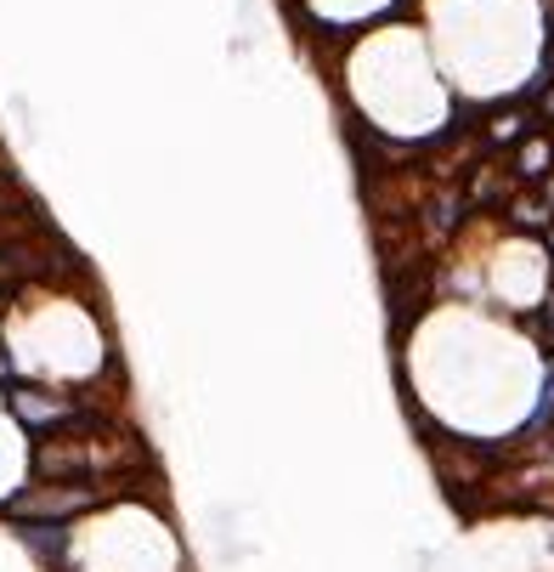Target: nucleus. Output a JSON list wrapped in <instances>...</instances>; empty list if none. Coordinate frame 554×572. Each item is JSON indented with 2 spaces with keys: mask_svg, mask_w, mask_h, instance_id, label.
<instances>
[{
  "mask_svg": "<svg viewBox=\"0 0 554 572\" xmlns=\"http://www.w3.org/2000/svg\"><path fill=\"white\" fill-rule=\"evenodd\" d=\"M7 414L40 443V437L74 431V425L96 419L103 408H96L91 397H80V392H63V386H40V379H7Z\"/></svg>",
  "mask_w": 554,
  "mask_h": 572,
  "instance_id": "obj_1",
  "label": "nucleus"
},
{
  "mask_svg": "<svg viewBox=\"0 0 554 572\" xmlns=\"http://www.w3.org/2000/svg\"><path fill=\"white\" fill-rule=\"evenodd\" d=\"M119 499V488H96V482H45V476H34L29 488L7 493L0 499V521H74L96 505Z\"/></svg>",
  "mask_w": 554,
  "mask_h": 572,
  "instance_id": "obj_2",
  "label": "nucleus"
},
{
  "mask_svg": "<svg viewBox=\"0 0 554 572\" xmlns=\"http://www.w3.org/2000/svg\"><path fill=\"white\" fill-rule=\"evenodd\" d=\"M537 125H543V119H537V108H532V103L498 108L492 119H481V154H492V148H521V142H526Z\"/></svg>",
  "mask_w": 554,
  "mask_h": 572,
  "instance_id": "obj_3",
  "label": "nucleus"
},
{
  "mask_svg": "<svg viewBox=\"0 0 554 572\" xmlns=\"http://www.w3.org/2000/svg\"><path fill=\"white\" fill-rule=\"evenodd\" d=\"M510 181H515V187H543V181H554V136H548L543 125L515 148V159H510Z\"/></svg>",
  "mask_w": 554,
  "mask_h": 572,
  "instance_id": "obj_4",
  "label": "nucleus"
},
{
  "mask_svg": "<svg viewBox=\"0 0 554 572\" xmlns=\"http://www.w3.org/2000/svg\"><path fill=\"white\" fill-rule=\"evenodd\" d=\"M69 521H18V539L40 555V561H52V566H63L69 561Z\"/></svg>",
  "mask_w": 554,
  "mask_h": 572,
  "instance_id": "obj_5",
  "label": "nucleus"
},
{
  "mask_svg": "<svg viewBox=\"0 0 554 572\" xmlns=\"http://www.w3.org/2000/svg\"><path fill=\"white\" fill-rule=\"evenodd\" d=\"M537 119H548V125H554V80L543 85V103H537Z\"/></svg>",
  "mask_w": 554,
  "mask_h": 572,
  "instance_id": "obj_6",
  "label": "nucleus"
},
{
  "mask_svg": "<svg viewBox=\"0 0 554 572\" xmlns=\"http://www.w3.org/2000/svg\"><path fill=\"white\" fill-rule=\"evenodd\" d=\"M0 318H7V301H0Z\"/></svg>",
  "mask_w": 554,
  "mask_h": 572,
  "instance_id": "obj_7",
  "label": "nucleus"
}]
</instances>
